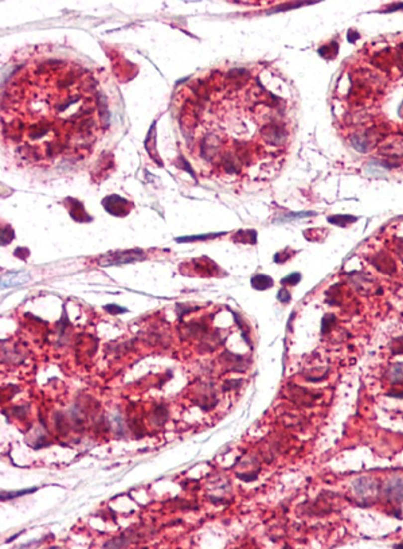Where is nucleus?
<instances>
[{"label":"nucleus","instance_id":"1","mask_svg":"<svg viewBox=\"0 0 403 549\" xmlns=\"http://www.w3.org/2000/svg\"><path fill=\"white\" fill-rule=\"evenodd\" d=\"M1 102L4 136L36 160L92 146L108 124L97 74L71 59L24 63L9 77Z\"/></svg>","mask_w":403,"mask_h":549},{"label":"nucleus","instance_id":"2","mask_svg":"<svg viewBox=\"0 0 403 549\" xmlns=\"http://www.w3.org/2000/svg\"><path fill=\"white\" fill-rule=\"evenodd\" d=\"M273 84L264 67H222L179 89L180 125L199 158L235 177L254 162L249 146L254 133L269 146L285 142V98Z\"/></svg>","mask_w":403,"mask_h":549},{"label":"nucleus","instance_id":"3","mask_svg":"<svg viewBox=\"0 0 403 549\" xmlns=\"http://www.w3.org/2000/svg\"><path fill=\"white\" fill-rule=\"evenodd\" d=\"M28 280H30V274L27 272H9V274L3 276L1 284L5 288L18 287V285H23L24 283H27Z\"/></svg>","mask_w":403,"mask_h":549},{"label":"nucleus","instance_id":"4","mask_svg":"<svg viewBox=\"0 0 403 549\" xmlns=\"http://www.w3.org/2000/svg\"><path fill=\"white\" fill-rule=\"evenodd\" d=\"M104 202H107V204H112V206H105V209H107L109 213H113V214H116V216H120V212H119V210H123V213H124V214H127V212L129 210L128 208H125V205H127V201L123 200V198H119V197H116V195H113V197H109V198H105V200H104Z\"/></svg>","mask_w":403,"mask_h":549},{"label":"nucleus","instance_id":"5","mask_svg":"<svg viewBox=\"0 0 403 549\" xmlns=\"http://www.w3.org/2000/svg\"><path fill=\"white\" fill-rule=\"evenodd\" d=\"M274 284L273 279L266 274H256L252 279V285L256 289H268Z\"/></svg>","mask_w":403,"mask_h":549},{"label":"nucleus","instance_id":"6","mask_svg":"<svg viewBox=\"0 0 403 549\" xmlns=\"http://www.w3.org/2000/svg\"><path fill=\"white\" fill-rule=\"evenodd\" d=\"M35 490H38L36 487H32V489H24L22 492H1V501H8L11 498H15V497H22L24 494H30V493H34Z\"/></svg>","mask_w":403,"mask_h":549},{"label":"nucleus","instance_id":"7","mask_svg":"<svg viewBox=\"0 0 403 549\" xmlns=\"http://www.w3.org/2000/svg\"><path fill=\"white\" fill-rule=\"evenodd\" d=\"M301 280V276H300V274H292L290 276H288V277H285V279H282V284L283 285H296L298 281Z\"/></svg>","mask_w":403,"mask_h":549}]
</instances>
